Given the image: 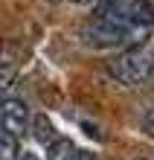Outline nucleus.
<instances>
[{
    "label": "nucleus",
    "mask_w": 154,
    "mask_h": 160,
    "mask_svg": "<svg viewBox=\"0 0 154 160\" xmlns=\"http://www.w3.org/2000/svg\"><path fill=\"white\" fill-rule=\"evenodd\" d=\"M154 35V6L148 0H99L82 26L93 50H131Z\"/></svg>",
    "instance_id": "obj_1"
},
{
    "label": "nucleus",
    "mask_w": 154,
    "mask_h": 160,
    "mask_svg": "<svg viewBox=\"0 0 154 160\" xmlns=\"http://www.w3.org/2000/svg\"><path fill=\"white\" fill-rule=\"evenodd\" d=\"M105 73H108V79H113L122 88H140L154 76V55H148L142 47L119 50L105 64Z\"/></svg>",
    "instance_id": "obj_2"
},
{
    "label": "nucleus",
    "mask_w": 154,
    "mask_h": 160,
    "mask_svg": "<svg viewBox=\"0 0 154 160\" xmlns=\"http://www.w3.org/2000/svg\"><path fill=\"white\" fill-rule=\"evenodd\" d=\"M29 128V105L21 96H3V131H12L15 137H21Z\"/></svg>",
    "instance_id": "obj_3"
},
{
    "label": "nucleus",
    "mask_w": 154,
    "mask_h": 160,
    "mask_svg": "<svg viewBox=\"0 0 154 160\" xmlns=\"http://www.w3.org/2000/svg\"><path fill=\"white\" fill-rule=\"evenodd\" d=\"M84 152L79 146H73L70 140H55V143L47 148V160H79Z\"/></svg>",
    "instance_id": "obj_4"
},
{
    "label": "nucleus",
    "mask_w": 154,
    "mask_h": 160,
    "mask_svg": "<svg viewBox=\"0 0 154 160\" xmlns=\"http://www.w3.org/2000/svg\"><path fill=\"white\" fill-rule=\"evenodd\" d=\"M0 152H3V160H21L17 137L12 134V131H3V140H0Z\"/></svg>",
    "instance_id": "obj_5"
},
{
    "label": "nucleus",
    "mask_w": 154,
    "mask_h": 160,
    "mask_svg": "<svg viewBox=\"0 0 154 160\" xmlns=\"http://www.w3.org/2000/svg\"><path fill=\"white\" fill-rule=\"evenodd\" d=\"M142 125H146V131H148V134L154 137V108L148 111V114H146V117H142Z\"/></svg>",
    "instance_id": "obj_6"
},
{
    "label": "nucleus",
    "mask_w": 154,
    "mask_h": 160,
    "mask_svg": "<svg viewBox=\"0 0 154 160\" xmlns=\"http://www.w3.org/2000/svg\"><path fill=\"white\" fill-rule=\"evenodd\" d=\"M61 3H73V6H96V3H99V0H61Z\"/></svg>",
    "instance_id": "obj_7"
},
{
    "label": "nucleus",
    "mask_w": 154,
    "mask_h": 160,
    "mask_svg": "<svg viewBox=\"0 0 154 160\" xmlns=\"http://www.w3.org/2000/svg\"><path fill=\"white\" fill-rule=\"evenodd\" d=\"M21 160H41V157L32 154V152H21Z\"/></svg>",
    "instance_id": "obj_8"
},
{
    "label": "nucleus",
    "mask_w": 154,
    "mask_h": 160,
    "mask_svg": "<svg viewBox=\"0 0 154 160\" xmlns=\"http://www.w3.org/2000/svg\"><path fill=\"white\" fill-rule=\"evenodd\" d=\"M79 160H93V157H90V154H82V157H79Z\"/></svg>",
    "instance_id": "obj_9"
}]
</instances>
